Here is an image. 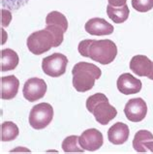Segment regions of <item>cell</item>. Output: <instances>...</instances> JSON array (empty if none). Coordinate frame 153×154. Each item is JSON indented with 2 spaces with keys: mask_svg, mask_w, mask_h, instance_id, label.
Returning a JSON list of instances; mask_svg holds the SVG:
<instances>
[{
  "mask_svg": "<svg viewBox=\"0 0 153 154\" xmlns=\"http://www.w3.org/2000/svg\"><path fill=\"white\" fill-rule=\"evenodd\" d=\"M78 51L81 55L88 57L102 65L112 63L117 55V47L112 40H84L80 42Z\"/></svg>",
  "mask_w": 153,
  "mask_h": 154,
  "instance_id": "1",
  "label": "cell"
},
{
  "mask_svg": "<svg viewBox=\"0 0 153 154\" xmlns=\"http://www.w3.org/2000/svg\"><path fill=\"white\" fill-rule=\"evenodd\" d=\"M73 86L78 92H86L95 85V81L101 77V69L88 62H78L73 67Z\"/></svg>",
  "mask_w": 153,
  "mask_h": 154,
  "instance_id": "2",
  "label": "cell"
},
{
  "mask_svg": "<svg viewBox=\"0 0 153 154\" xmlns=\"http://www.w3.org/2000/svg\"><path fill=\"white\" fill-rule=\"evenodd\" d=\"M86 109L102 125L109 124L117 116L116 109L109 103L108 97L103 93H95L87 98Z\"/></svg>",
  "mask_w": 153,
  "mask_h": 154,
  "instance_id": "3",
  "label": "cell"
},
{
  "mask_svg": "<svg viewBox=\"0 0 153 154\" xmlns=\"http://www.w3.org/2000/svg\"><path fill=\"white\" fill-rule=\"evenodd\" d=\"M26 45L30 52L36 55H40L44 52L49 51L51 48H57L54 34L46 28L33 32L27 38Z\"/></svg>",
  "mask_w": 153,
  "mask_h": 154,
  "instance_id": "4",
  "label": "cell"
},
{
  "mask_svg": "<svg viewBox=\"0 0 153 154\" xmlns=\"http://www.w3.org/2000/svg\"><path fill=\"white\" fill-rule=\"evenodd\" d=\"M54 118V109L49 103H40L31 109L29 113V124L36 130H42L50 124Z\"/></svg>",
  "mask_w": 153,
  "mask_h": 154,
  "instance_id": "5",
  "label": "cell"
},
{
  "mask_svg": "<svg viewBox=\"0 0 153 154\" xmlns=\"http://www.w3.org/2000/svg\"><path fill=\"white\" fill-rule=\"evenodd\" d=\"M46 29L54 34L56 47H59L63 42L64 33L68 29V20L66 17L57 11L49 13L46 17Z\"/></svg>",
  "mask_w": 153,
  "mask_h": 154,
  "instance_id": "6",
  "label": "cell"
},
{
  "mask_svg": "<svg viewBox=\"0 0 153 154\" xmlns=\"http://www.w3.org/2000/svg\"><path fill=\"white\" fill-rule=\"evenodd\" d=\"M68 64V58L62 54L54 52L42 60L44 73L51 78H58L65 74Z\"/></svg>",
  "mask_w": 153,
  "mask_h": 154,
  "instance_id": "7",
  "label": "cell"
},
{
  "mask_svg": "<svg viewBox=\"0 0 153 154\" xmlns=\"http://www.w3.org/2000/svg\"><path fill=\"white\" fill-rule=\"evenodd\" d=\"M47 89L46 82L39 78H31L25 82L23 89V97L29 102H35L45 96Z\"/></svg>",
  "mask_w": 153,
  "mask_h": 154,
  "instance_id": "8",
  "label": "cell"
},
{
  "mask_svg": "<svg viewBox=\"0 0 153 154\" xmlns=\"http://www.w3.org/2000/svg\"><path fill=\"white\" fill-rule=\"evenodd\" d=\"M124 113L127 119L132 122H141L147 113L146 103L142 98H133L125 105Z\"/></svg>",
  "mask_w": 153,
  "mask_h": 154,
  "instance_id": "9",
  "label": "cell"
},
{
  "mask_svg": "<svg viewBox=\"0 0 153 154\" xmlns=\"http://www.w3.org/2000/svg\"><path fill=\"white\" fill-rule=\"evenodd\" d=\"M81 146L87 151H95L102 147L104 138L102 133L95 128L87 129L80 136L78 139Z\"/></svg>",
  "mask_w": 153,
  "mask_h": 154,
  "instance_id": "10",
  "label": "cell"
},
{
  "mask_svg": "<svg viewBox=\"0 0 153 154\" xmlns=\"http://www.w3.org/2000/svg\"><path fill=\"white\" fill-rule=\"evenodd\" d=\"M130 69L139 77H147L153 81V61L145 55H135L130 61Z\"/></svg>",
  "mask_w": 153,
  "mask_h": 154,
  "instance_id": "11",
  "label": "cell"
},
{
  "mask_svg": "<svg viewBox=\"0 0 153 154\" xmlns=\"http://www.w3.org/2000/svg\"><path fill=\"white\" fill-rule=\"evenodd\" d=\"M117 89L124 95L136 94L142 90V83L141 80L135 78L129 73H124L119 76L116 82Z\"/></svg>",
  "mask_w": 153,
  "mask_h": 154,
  "instance_id": "12",
  "label": "cell"
},
{
  "mask_svg": "<svg viewBox=\"0 0 153 154\" xmlns=\"http://www.w3.org/2000/svg\"><path fill=\"white\" fill-rule=\"evenodd\" d=\"M85 31L94 36H104V35H111L115 28L113 25L109 23L106 20L101 17H93L86 21L84 25Z\"/></svg>",
  "mask_w": 153,
  "mask_h": 154,
  "instance_id": "13",
  "label": "cell"
},
{
  "mask_svg": "<svg viewBox=\"0 0 153 154\" xmlns=\"http://www.w3.org/2000/svg\"><path fill=\"white\" fill-rule=\"evenodd\" d=\"M129 135L130 131L128 125L122 122H116L108 131L109 140L115 146L123 144L127 142V140L129 139Z\"/></svg>",
  "mask_w": 153,
  "mask_h": 154,
  "instance_id": "14",
  "label": "cell"
},
{
  "mask_svg": "<svg viewBox=\"0 0 153 154\" xmlns=\"http://www.w3.org/2000/svg\"><path fill=\"white\" fill-rule=\"evenodd\" d=\"M20 87V82L14 75L1 77V99L11 100L17 96Z\"/></svg>",
  "mask_w": 153,
  "mask_h": 154,
  "instance_id": "15",
  "label": "cell"
},
{
  "mask_svg": "<svg viewBox=\"0 0 153 154\" xmlns=\"http://www.w3.org/2000/svg\"><path fill=\"white\" fill-rule=\"evenodd\" d=\"M19 55L11 49H5L1 51L0 54V65H1V72H7L14 70L19 65Z\"/></svg>",
  "mask_w": 153,
  "mask_h": 154,
  "instance_id": "16",
  "label": "cell"
},
{
  "mask_svg": "<svg viewBox=\"0 0 153 154\" xmlns=\"http://www.w3.org/2000/svg\"><path fill=\"white\" fill-rule=\"evenodd\" d=\"M107 14L115 23H123L129 17L130 11L127 5L116 8L109 4L107 6Z\"/></svg>",
  "mask_w": 153,
  "mask_h": 154,
  "instance_id": "17",
  "label": "cell"
},
{
  "mask_svg": "<svg viewBox=\"0 0 153 154\" xmlns=\"http://www.w3.org/2000/svg\"><path fill=\"white\" fill-rule=\"evenodd\" d=\"M148 140H153V134L148 130H139L135 135L133 140V147L137 152H147L148 149L145 143Z\"/></svg>",
  "mask_w": 153,
  "mask_h": 154,
  "instance_id": "18",
  "label": "cell"
},
{
  "mask_svg": "<svg viewBox=\"0 0 153 154\" xmlns=\"http://www.w3.org/2000/svg\"><path fill=\"white\" fill-rule=\"evenodd\" d=\"M20 134L19 127L12 121H5L1 124V140L11 142L17 138Z\"/></svg>",
  "mask_w": 153,
  "mask_h": 154,
  "instance_id": "19",
  "label": "cell"
},
{
  "mask_svg": "<svg viewBox=\"0 0 153 154\" xmlns=\"http://www.w3.org/2000/svg\"><path fill=\"white\" fill-rule=\"evenodd\" d=\"M80 137L69 136L62 142V149L64 152H84V149L81 146L78 142Z\"/></svg>",
  "mask_w": 153,
  "mask_h": 154,
  "instance_id": "20",
  "label": "cell"
},
{
  "mask_svg": "<svg viewBox=\"0 0 153 154\" xmlns=\"http://www.w3.org/2000/svg\"><path fill=\"white\" fill-rule=\"evenodd\" d=\"M132 7L138 12L146 13L153 8V0H132Z\"/></svg>",
  "mask_w": 153,
  "mask_h": 154,
  "instance_id": "21",
  "label": "cell"
},
{
  "mask_svg": "<svg viewBox=\"0 0 153 154\" xmlns=\"http://www.w3.org/2000/svg\"><path fill=\"white\" fill-rule=\"evenodd\" d=\"M29 0H1V6L11 11H17L24 6Z\"/></svg>",
  "mask_w": 153,
  "mask_h": 154,
  "instance_id": "22",
  "label": "cell"
},
{
  "mask_svg": "<svg viewBox=\"0 0 153 154\" xmlns=\"http://www.w3.org/2000/svg\"><path fill=\"white\" fill-rule=\"evenodd\" d=\"M11 20H12L11 12L9 10H6V9H2L1 10V25L3 27L4 26L7 27L9 23H10Z\"/></svg>",
  "mask_w": 153,
  "mask_h": 154,
  "instance_id": "23",
  "label": "cell"
},
{
  "mask_svg": "<svg viewBox=\"0 0 153 154\" xmlns=\"http://www.w3.org/2000/svg\"><path fill=\"white\" fill-rule=\"evenodd\" d=\"M126 1L127 0H108V2L110 5L113 7H122L126 5Z\"/></svg>",
  "mask_w": 153,
  "mask_h": 154,
  "instance_id": "24",
  "label": "cell"
},
{
  "mask_svg": "<svg viewBox=\"0 0 153 154\" xmlns=\"http://www.w3.org/2000/svg\"><path fill=\"white\" fill-rule=\"evenodd\" d=\"M145 147L148 149V150L153 152V140H148V142H146L145 143Z\"/></svg>",
  "mask_w": 153,
  "mask_h": 154,
  "instance_id": "25",
  "label": "cell"
}]
</instances>
